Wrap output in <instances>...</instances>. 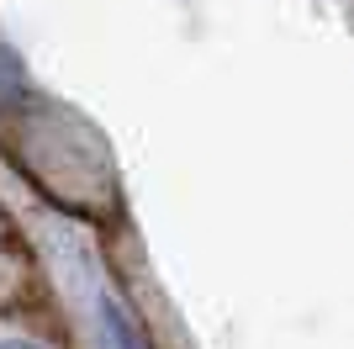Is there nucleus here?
Wrapping results in <instances>:
<instances>
[{"instance_id":"obj_1","label":"nucleus","mask_w":354,"mask_h":349,"mask_svg":"<svg viewBox=\"0 0 354 349\" xmlns=\"http://www.w3.org/2000/svg\"><path fill=\"white\" fill-rule=\"evenodd\" d=\"M106 328H111V339H117V349H143V339H138L133 318L122 312L117 302H106Z\"/></svg>"},{"instance_id":"obj_2","label":"nucleus","mask_w":354,"mask_h":349,"mask_svg":"<svg viewBox=\"0 0 354 349\" xmlns=\"http://www.w3.org/2000/svg\"><path fill=\"white\" fill-rule=\"evenodd\" d=\"M0 349H37V344H27V339H6Z\"/></svg>"}]
</instances>
